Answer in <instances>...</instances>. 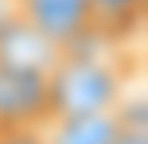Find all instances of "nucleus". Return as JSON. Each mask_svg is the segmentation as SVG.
<instances>
[{
  "label": "nucleus",
  "instance_id": "nucleus-4",
  "mask_svg": "<svg viewBox=\"0 0 148 144\" xmlns=\"http://www.w3.org/2000/svg\"><path fill=\"white\" fill-rule=\"evenodd\" d=\"M59 55H62V47L51 43L47 35H39V31L31 27L27 20H20V16L0 27V62H4V66H20V70H39V74H47Z\"/></svg>",
  "mask_w": 148,
  "mask_h": 144
},
{
  "label": "nucleus",
  "instance_id": "nucleus-2",
  "mask_svg": "<svg viewBox=\"0 0 148 144\" xmlns=\"http://www.w3.org/2000/svg\"><path fill=\"white\" fill-rule=\"evenodd\" d=\"M16 12H20V20H27L39 35H47L51 43H59L62 51L97 43L90 0H16Z\"/></svg>",
  "mask_w": 148,
  "mask_h": 144
},
{
  "label": "nucleus",
  "instance_id": "nucleus-3",
  "mask_svg": "<svg viewBox=\"0 0 148 144\" xmlns=\"http://www.w3.org/2000/svg\"><path fill=\"white\" fill-rule=\"evenodd\" d=\"M47 121V74L0 62V129H43Z\"/></svg>",
  "mask_w": 148,
  "mask_h": 144
},
{
  "label": "nucleus",
  "instance_id": "nucleus-6",
  "mask_svg": "<svg viewBox=\"0 0 148 144\" xmlns=\"http://www.w3.org/2000/svg\"><path fill=\"white\" fill-rule=\"evenodd\" d=\"M144 4L148 0H90L97 39H129L133 31H140Z\"/></svg>",
  "mask_w": 148,
  "mask_h": 144
},
{
  "label": "nucleus",
  "instance_id": "nucleus-1",
  "mask_svg": "<svg viewBox=\"0 0 148 144\" xmlns=\"http://www.w3.org/2000/svg\"><path fill=\"white\" fill-rule=\"evenodd\" d=\"M125 93V74L117 62L101 59V55L86 51V47H70L55 59L47 70V101H51V117H70V113H105L113 109Z\"/></svg>",
  "mask_w": 148,
  "mask_h": 144
},
{
  "label": "nucleus",
  "instance_id": "nucleus-8",
  "mask_svg": "<svg viewBox=\"0 0 148 144\" xmlns=\"http://www.w3.org/2000/svg\"><path fill=\"white\" fill-rule=\"evenodd\" d=\"M113 144H148V132H136V129H121Z\"/></svg>",
  "mask_w": 148,
  "mask_h": 144
},
{
  "label": "nucleus",
  "instance_id": "nucleus-5",
  "mask_svg": "<svg viewBox=\"0 0 148 144\" xmlns=\"http://www.w3.org/2000/svg\"><path fill=\"white\" fill-rule=\"evenodd\" d=\"M121 132V121L113 109L105 113H70V117H51L43 125L47 144H113Z\"/></svg>",
  "mask_w": 148,
  "mask_h": 144
},
{
  "label": "nucleus",
  "instance_id": "nucleus-7",
  "mask_svg": "<svg viewBox=\"0 0 148 144\" xmlns=\"http://www.w3.org/2000/svg\"><path fill=\"white\" fill-rule=\"evenodd\" d=\"M0 144H47L43 129H0Z\"/></svg>",
  "mask_w": 148,
  "mask_h": 144
}]
</instances>
